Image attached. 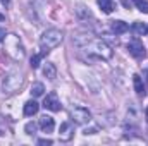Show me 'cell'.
Listing matches in <instances>:
<instances>
[{"label": "cell", "instance_id": "d4e9b609", "mask_svg": "<svg viewBox=\"0 0 148 146\" xmlns=\"http://www.w3.org/2000/svg\"><path fill=\"white\" fill-rule=\"evenodd\" d=\"M145 33H147V35H148V28H147V31H145Z\"/></svg>", "mask_w": 148, "mask_h": 146}, {"label": "cell", "instance_id": "e0dca14e", "mask_svg": "<svg viewBox=\"0 0 148 146\" xmlns=\"http://www.w3.org/2000/svg\"><path fill=\"white\" fill-rule=\"evenodd\" d=\"M45 53H47V52H41V53H36V55L31 57V64H29V65H31L33 69H38V65H40V62H41V59H43Z\"/></svg>", "mask_w": 148, "mask_h": 146}, {"label": "cell", "instance_id": "4fadbf2b", "mask_svg": "<svg viewBox=\"0 0 148 146\" xmlns=\"http://www.w3.org/2000/svg\"><path fill=\"white\" fill-rule=\"evenodd\" d=\"M43 74H45V77H48L50 81H53V79L57 77V69H55V65L50 64V62H47V64L43 65Z\"/></svg>", "mask_w": 148, "mask_h": 146}, {"label": "cell", "instance_id": "5bb4252c", "mask_svg": "<svg viewBox=\"0 0 148 146\" xmlns=\"http://www.w3.org/2000/svg\"><path fill=\"white\" fill-rule=\"evenodd\" d=\"M97 2H98L100 9H102L105 14H110L112 10H114V0H97Z\"/></svg>", "mask_w": 148, "mask_h": 146}, {"label": "cell", "instance_id": "6da1fadb", "mask_svg": "<svg viewBox=\"0 0 148 146\" xmlns=\"http://www.w3.org/2000/svg\"><path fill=\"white\" fill-rule=\"evenodd\" d=\"M84 50H86L88 55L97 57V59H102V60H110L112 55H114L112 48L103 41V40H93V41H90V43L84 46Z\"/></svg>", "mask_w": 148, "mask_h": 146}, {"label": "cell", "instance_id": "5b68a950", "mask_svg": "<svg viewBox=\"0 0 148 146\" xmlns=\"http://www.w3.org/2000/svg\"><path fill=\"white\" fill-rule=\"evenodd\" d=\"M71 119H73L74 124L84 126V124H88L91 120V113L84 107H74V108H71Z\"/></svg>", "mask_w": 148, "mask_h": 146}, {"label": "cell", "instance_id": "8992f818", "mask_svg": "<svg viewBox=\"0 0 148 146\" xmlns=\"http://www.w3.org/2000/svg\"><path fill=\"white\" fill-rule=\"evenodd\" d=\"M127 50H129V53H131L134 59H138V60L145 59V55H147L145 46H143V43H141L140 40H133V41H129V43H127Z\"/></svg>", "mask_w": 148, "mask_h": 146}, {"label": "cell", "instance_id": "8fae6325", "mask_svg": "<svg viewBox=\"0 0 148 146\" xmlns=\"http://www.w3.org/2000/svg\"><path fill=\"white\" fill-rule=\"evenodd\" d=\"M38 110H40V105H38L35 100H29L24 103V115L26 117H31V115H36Z\"/></svg>", "mask_w": 148, "mask_h": 146}, {"label": "cell", "instance_id": "ba28073f", "mask_svg": "<svg viewBox=\"0 0 148 146\" xmlns=\"http://www.w3.org/2000/svg\"><path fill=\"white\" fill-rule=\"evenodd\" d=\"M74 136V129L71 122H62L60 124V129H59V138L60 141H71Z\"/></svg>", "mask_w": 148, "mask_h": 146}, {"label": "cell", "instance_id": "603a6c76", "mask_svg": "<svg viewBox=\"0 0 148 146\" xmlns=\"http://www.w3.org/2000/svg\"><path fill=\"white\" fill-rule=\"evenodd\" d=\"M145 77H147V83H148V71H145Z\"/></svg>", "mask_w": 148, "mask_h": 146}, {"label": "cell", "instance_id": "7c38bea8", "mask_svg": "<svg viewBox=\"0 0 148 146\" xmlns=\"http://www.w3.org/2000/svg\"><path fill=\"white\" fill-rule=\"evenodd\" d=\"M129 29V24L124 23V21H112V31L115 35H122Z\"/></svg>", "mask_w": 148, "mask_h": 146}, {"label": "cell", "instance_id": "30bf717a", "mask_svg": "<svg viewBox=\"0 0 148 146\" xmlns=\"http://www.w3.org/2000/svg\"><path fill=\"white\" fill-rule=\"evenodd\" d=\"M133 84H134V91H136L138 96H145V95H147V91H145V84H143V81H141V77H140L138 74L133 76Z\"/></svg>", "mask_w": 148, "mask_h": 146}, {"label": "cell", "instance_id": "277c9868", "mask_svg": "<svg viewBox=\"0 0 148 146\" xmlns=\"http://www.w3.org/2000/svg\"><path fill=\"white\" fill-rule=\"evenodd\" d=\"M21 84H23V74L16 71V72L9 74V76L5 77V81H3V89H5V93H14V91H17V89L21 88Z\"/></svg>", "mask_w": 148, "mask_h": 146}, {"label": "cell", "instance_id": "7a4b0ae2", "mask_svg": "<svg viewBox=\"0 0 148 146\" xmlns=\"http://www.w3.org/2000/svg\"><path fill=\"white\" fill-rule=\"evenodd\" d=\"M62 38H64V35H62V31H59V29H47L43 35H41V38H40V45H41V48H43V52H50V50H53L55 46H59L60 43H62Z\"/></svg>", "mask_w": 148, "mask_h": 146}, {"label": "cell", "instance_id": "9c48e42d", "mask_svg": "<svg viewBox=\"0 0 148 146\" xmlns=\"http://www.w3.org/2000/svg\"><path fill=\"white\" fill-rule=\"evenodd\" d=\"M40 127H41L43 132H52L53 127H55L53 117H50V115H43V117H40Z\"/></svg>", "mask_w": 148, "mask_h": 146}, {"label": "cell", "instance_id": "3957f363", "mask_svg": "<svg viewBox=\"0 0 148 146\" xmlns=\"http://www.w3.org/2000/svg\"><path fill=\"white\" fill-rule=\"evenodd\" d=\"M5 50H7V53L14 59V60H23V57H24V48H23V43H21V40L16 36V35H9V36H5Z\"/></svg>", "mask_w": 148, "mask_h": 146}, {"label": "cell", "instance_id": "2e32d148", "mask_svg": "<svg viewBox=\"0 0 148 146\" xmlns=\"http://www.w3.org/2000/svg\"><path fill=\"white\" fill-rule=\"evenodd\" d=\"M133 3L138 7V10H140V12L148 14V0H133Z\"/></svg>", "mask_w": 148, "mask_h": 146}, {"label": "cell", "instance_id": "ffe728a7", "mask_svg": "<svg viewBox=\"0 0 148 146\" xmlns=\"http://www.w3.org/2000/svg\"><path fill=\"white\" fill-rule=\"evenodd\" d=\"M38 145H52V141H50V139H40Z\"/></svg>", "mask_w": 148, "mask_h": 146}, {"label": "cell", "instance_id": "52a82bcc", "mask_svg": "<svg viewBox=\"0 0 148 146\" xmlns=\"http://www.w3.org/2000/svg\"><path fill=\"white\" fill-rule=\"evenodd\" d=\"M43 107L47 110H50V112H60L62 108V105H60V102H59V96H57V93H48L47 96H45V100H43Z\"/></svg>", "mask_w": 148, "mask_h": 146}, {"label": "cell", "instance_id": "7402d4cb", "mask_svg": "<svg viewBox=\"0 0 148 146\" xmlns=\"http://www.w3.org/2000/svg\"><path fill=\"white\" fill-rule=\"evenodd\" d=\"M0 2H2V3H3L5 7H9V3H10V0H0Z\"/></svg>", "mask_w": 148, "mask_h": 146}, {"label": "cell", "instance_id": "ac0fdd59", "mask_svg": "<svg viewBox=\"0 0 148 146\" xmlns=\"http://www.w3.org/2000/svg\"><path fill=\"white\" fill-rule=\"evenodd\" d=\"M133 31H134L136 35H143V33L147 31V26H145L143 23H134V24H133Z\"/></svg>", "mask_w": 148, "mask_h": 146}, {"label": "cell", "instance_id": "cb8c5ba5", "mask_svg": "<svg viewBox=\"0 0 148 146\" xmlns=\"http://www.w3.org/2000/svg\"><path fill=\"white\" fill-rule=\"evenodd\" d=\"M147 122H148V107H147Z\"/></svg>", "mask_w": 148, "mask_h": 146}, {"label": "cell", "instance_id": "44dd1931", "mask_svg": "<svg viewBox=\"0 0 148 146\" xmlns=\"http://www.w3.org/2000/svg\"><path fill=\"white\" fill-rule=\"evenodd\" d=\"M3 40H5V29L0 28V41H3Z\"/></svg>", "mask_w": 148, "mask_h": 146}, {"label": "cell", "instance_id": "d6986e66", "mask_svg": "<svg viewBox=\"0 0 148 146\" xmlns=\"http://www.w3.org/2000/svg\"><path fill=\"white\" fill-rule=\"evenodd\" d=\"M24 131H26V134H35V131H36V124H35V122H28L26 127H24Z\"/></svg>", "mask_w": 148, "mask_h": 146}, {"label": "cell", "instance_id": "9a60e30c", "mask_svg": "<svg viewBox=\"0 0 148 146\" xmlns=\"http://www.w3.org/2000/svg\"><path fill=\"white\" fill-rule=\"evenodd\" d=\"M43 91H45V86H43L41 83H35V84L31 86V91H29V93H31V96L36 98V96H41V95H43Z\"/></svg>", "mask_w": 148, "mask_h": 146}]
</instances>
